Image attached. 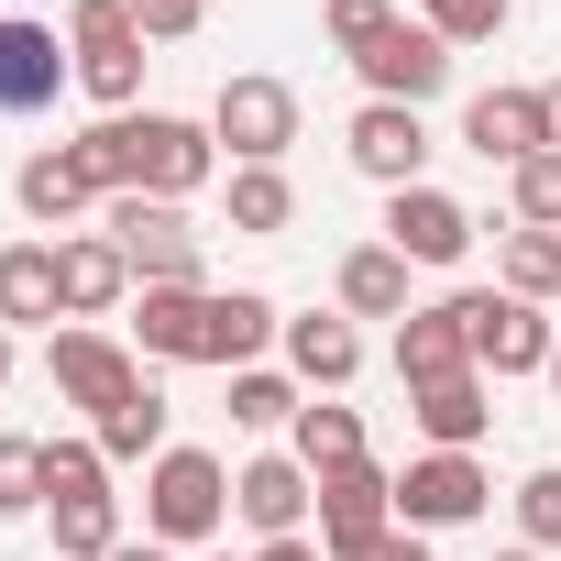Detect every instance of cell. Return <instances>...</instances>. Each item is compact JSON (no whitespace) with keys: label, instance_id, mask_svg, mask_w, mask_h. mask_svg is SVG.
<instances>
[{"label":"cell","instance_id":"f35d334b","mask_svg":"<svg viewBox=\"0 0 561 561\" xmlns=\"http://www.w3.org/2000/svg\"><path fill=\"white\" fill-rule=\"evenodd\" d=\"M331 561H430V539L419 528H375V539H342Z\"/></svg>","mask_w":561,"mask_h":561},{"label":"cell","instance_id":"836d02e7","mask_svg":"<svg viewBox=\"0 0 561 561\" xmlns=\"http://www.w3.org/2000/svg\"><path fill=\"white\" fill-rule=\"evenodd\" d=\"M506 506H517V539H528V550H561V462H539Z\"/></svg>","mask_w":561,"mask_h":561},{"label":"cell","instance_id":"5bb4252c","mask_svg":"<svg viewBox=\"0 0 561 561\" xmlns=\"http://www.w3.org/2000/svg\"><path fill=\"white\" fill-rule=\"evenodd\" d=\"M473 231H484V220H473L451 187H397V198H386V242H397L408 264H462Z\"/></svg>","mask_w":561,"mask_h":561},{"label":"cell","instance_id":"ffe728a7","mask_svg":"<svg viewBox=\"0 0 561 561\" xmlns=\"http://www.w3.org/2000/svg\"><path fill=\"white\" fill-rule=\"evenodd\" d=\"M287 375H298L309 397H342V386L364 375V331H353L342 309H309V320H287Z\"/></svg>","mask_w":561,"mask_h":561},{"label":"cell","instance_id":"4316f807","mask_svg":"<svg viewBox=\"0 0 561 561\" xmlns=\"http://www.w3.org/2000/svg\"><path fill=\"white\" fill-rule=\"evenodd\" d=\"M287 451H298L309 473H342V462H364V419H353L342 397H309L298 430H287Z\"/></svg>","mask_w":561,"mask_h":561},{"label":"cell","instance_id":"bcb514c9","mask_svg":"<svg viewBox=\"0 0 561 561\" xmlns=\"http://www.w3.org/2000/svg\"><path fill=\"white\" fill-rule=\"evenodd\" d=\"M550 386H561V353H550Z\"/></svg>","mask_w":561,"mask_h":561},{"label":"cell","instance_id":"8992f818","mask_svg":"<svg viewBox=\"0 0 561 561\" xmlns=\"http://www.w3.org/2000/svg\"><path fill=\"white\" fill-rule=\"evenodd\" d=\"M484 506H495V473H484L473 451H419V462L397 473V528H419V539L473 528Z\"/></svg>","mask_w":561,"mask_h":561},{"label":"cell","instance_id":"d4e9b609","mask_svg":"<svg viewBox=\"0 0 561 561\" xmlns=\"http://www.w3.org/2000/svg\"><path fill=\"white\" fill-rule=\"evenodd\" d=\"M165 419H176V408H165V397H154V375H144L111 419H89V440H100V462H165V451H176V440H165Z\"/></svg>","mask_w":561,"mask_h":561},{"label":"cell","instance_id":"3957f363","mask_svg":"<svg viewBox=\"0 0 561 561\" xmlns=\"http://www.w3.org/2000/svg\"><path fill=\"white\" fill-rule=\"evenodd\" d=\"M67 56H78V89L100 100V122L144 100V23H133V0H78L67 12Z\"/></svg>","mask_w":561,"mask_h":561},{"label":"cell","instance_id":"ab89813d","mask_svg":"<svg viewBox=\"0 0 561 561\" xmlns=\"http://www.w3.org/2000/svg\"><path fill=\"white\" fill-rule=\"evenodd\" d=\"M253 561H331V550H320V539H264Z\"/></svg>","mask_w":561,"mask_h":561},{"label":"cell","instance_id":"d6a6232c","mask_svg":"<svg viewBox=\"0 0 561 561\" xmlns=\"http://www.w3.org/2000/svg\"><path fill=\"white\" fill-rule=\"evenodd\" d=\"M397 23H408L397 0H320V34H331L342 56H375V45H386Z\"/></svg>","mask_w":561,"mask_h":561},{"label":"cell","instance_id":"4dcf8cb0","mask_svg":"<svg viewBox=\"0 0 561 561\" xmlns=\"http://www.w3.org/2000/svg\"><path fill=\"white\" fill-rule=\"evenodd\" d=\"M298 408H309V397H298L287 375H264V364L231 375V430H298Z\"/></svg>","mask_w":561,"mask_h":561},{"label":"cell","instance_id":"30bf717a","mask_svg":"<svg viewBox=\"0 0 561 561\" xmlns=\"http://www.w3.org/2000/svg\"><path fill=\"white\" fill-rule=\"evenodd\" d=\"M342 154H353V176H375L386 198H397V187H430V122L397 111V100H364L353 133H342Z\"/></svg>","mask_w":561,"mask_h":561},{"label":"cell","instance_id":"d590c367","mask_svg":"<svg viewBox=\"0 0 561 561\" xmlns=\"http://www.w3.org/2000/svg\"><path fill=\"white\" fill-rule=\"evenodd\" d=\"M506 198H517L528 231H561V154H528V165L506 176Z\"/></svg>","mask_w":561,"mask_h":561},{"label":"cell","instance_id":"f1b7e54d","mask_svg":"<svg viewBox=\"0 0 561 561\" xmlns=\"http://www.w3.org/2000/svg\"><path fill=\"white\" fill-rule=\"evenodd\" d=\"M67 154H78V176H89V187H100V209H111V198L133 187V111H111V122H89V133H78Z\"/></svg>","mask_w":561,"mask_h":561},{"label":"cell","instance_id":"5b68a950","mask_svg":"<svg viewBox=\"0 0 561 561\" xmlns=\"http://www.w3.org/2000/svg\"><path fill=\"white\" fill-rule=\"evenodd\" d=\"M462 331H473V364L506 386V375H550V353H561V320H539L528 298H506V287H462Z\"/></svg>","mask_w":561,"mask_h":561},{"label":"cell","instance_id":"7402d4cb","mask_svg":"<svg viewBox=\"0 0 561 561\" xmlns=\"http://www.w3.org/2000/svg\"><path fill=\"white\" fill-rule=\"evenodd\" d=\"M264 342H287V309H275L264 287H220L209 298V375H242Z\"/></svg>","mask_w":561,"mask_h":561},{"label":"cell","instance_id":"277c9868","mask_svg":"<svg viewBox=\"0 0 561 561\" xmlns=\"http://www.w3.org/2000/svg\"><path fill=\"white\" fill-rule=\"evenodd\" d=\"M209 133H220L231 165H287V144H298V89H287V78H264V67H242V78H220Z\"/></svg>","mask_w":561,"mask_h":561},{"label":"cell","instance_id":"44dd1931","mask_svg":"<svg viewBox=\"0 0 561 561\" xmlns=\"http://www.w3.org/2000/svg\"><path fill=\"white\" fill-rule=\"evenodd\" d=\"M408 419L430 451H473L495 430V375H451V386H408Z\"/></svg>","mask_w":561,"mask_h":561},{"label":"cell","instance_id":"2e32d148","mask_svg":"<svg viewBox=\"0 0 561 561\" xmlns=\"http://www.w3.org/2000/svg\"><path fill=\"white\" fill-rule=\"evenodd\" d=\"M451 375H484V364H473L462 298H430V309L397 320V386H451Z\"/></svg>","mask_w":561,"mask_h":561},{"label":"cell","instance_id":"8fae6325","mask_svg":"<svg viewBox=\"0 0 561 561\" xmlns=\"http://www.w3.org/2000/svg\"><path fill=\"white\" fill-rule=\"evenodd\" d=\"M78 78V56L56 45V23H23V12H0V122H34L56 111V89Z\"/></svg>","mask_w":561,"mask_h":561},{"label":"cell","instance_id":"e575fe53","mask_svg":"<svg viewBox=\"0 0 561 561\" xmlns=\"http://www.w3.org/2000/svg\"><path fill=\"white\" fill-rule=\"evenodd\" d=\"M506 12H517V0H430V34L462 56V45H495V34H506Z\"/></svg>","mask_w":561,"mask_h":561},{"label":"cell","instance_id":"83f0119b","mask_svg":"<svg viewBox=\"0 0 561 561\" xmlns=\"http://www.w3.org/2000/svg\"><path fill=\"white\" fill-rule=\"evenodd\" d=\"M287 220H298V187H287V165H231V231L275 242Z\"/></svg>","mask_w":561,"mask_h":561},{"label":"cell","instance_id":"cb8c5ba5","mask_svg":"<svg viewBox=\"0 0 561 561\" xmlns=\"http://www.w3.org/2000/svg\"><path fill=\"white\" fill-rule=\"evenodd\" d=\"M408 253L397 242H353L342 253V320H408Z\"/></svg>","mask_w":561,"mask_h":561},{"label":"cell","instance_id":"60d3db41","mask_svg":"<svg viewBox=\"0 0 561 561\" xmlns=\"http://www.w3.org/2000/svg\"><path fill=\"white\" fill-rule=\"evenodd\" d=\"M111 561H176V550H165V539H122Z\"/></svg>","mask_w":561,"mask_h":561},{"label":"cell","instance_id":"e0dca14e","mask_svg":"<svg viewBox=\"0 0 561 561\" xmlns=\"http://www.w3.org/2000/svg\"><path fill=\"white\" fill-rule=\"evenodd\" d=\"M375 528H397V473L364 451V462L320 473V550H342V539H375Z\"/></svg>","mask_w":561,"mask_h":561},{"label":"cell","instance_id":"9a60e30c","mask_svg":"<svg viewBox=\"0 0 561 561\" xmlns=\"http://www.w3.org/2000/svg\"><path fill=\"white\" fill-rule=\"evenodd\" d=\"M209 298L220 287H144L133 298V353L144 364H209Z\"/></svg>","mask_w":561,"mask_h":561},{"label":"cell","instance_id":"b9f144b4","mask_svg":"<svg viewBox=\"0 0 561 561\" xmlns=\"http://www.w3.org/2000/svg\"><path fill=\"white\" fill-rule=\"evenodd\" d=\"M539 111H550V154H561V78H550V89H539Z\"/></svg>","mask_w":561,"mask_h":561},{"label":"cell","instance_id":"6da1fadb","mask_svg":"<svg viewBox=\"0 0 561 561\" xmlns=\"http://www.w3.org/2000/svg\"><path fill=\"white\" fill-rule=\"evenodd\" d=\"M220 528H231V462H220V451L176 440L165 462H144V539L198 550V539H220Z\"/></svg>","mask_w":561,"mask_h":561},{"label":"cell","instance_id":"484cf974","mask_svg":"<svg viewBox=\"0 0 561 561\" xmlns=\"http://www.w3.org/2000/svg\"><path fill=\"white\" fill-rule=\"evenodd\" d=\"M495 287L528 298V309H550V298H561V231H528V220H517V231L495 242Z\"/></svg>","mask_w":561,"mask_h":561},{"label":"cell","instance_id":"d6986e66","mask_svg":"<svg viewBox=\"0 0 561 561\" xmlns=\"http://www.w3.org/2000/svg\"><path fill=\"white\" fill-rule=\"evenodd\" d=\"M0 331H67L56 242H0Z\"/></svg>","mask_w":561,"mask_h":561},{"label":"cell","instance_id":"f6af8a7d","mask_svg":"<svg viewBox=\"0 0 561 561\" xmlns=\"http://www.w3.org/2000/svg\"><path fill=\"white\" fill-rule=\"evenodd\" d=\"M209 561H253V550H209Z\"/></svg>","mask_w":561,"mask_h":561},{"label":"cell","instance_id":"1f68e13d","mask_svg":"<svg viewBox=\"0 0 561 561\" xmlns=\"http://www.w3.org/2000/svg\"><path fill=\"white\" fill-rule=\"evenodd\" d=\"M78 495H111L100 440H45V506H78Z\"/></svg>","mask_w":561,"mask_h":561},{"label":"cell","instance_id":"52a82bcc","mask_svg":"<svg viewBox=\"0 0 561 561\" xmlns=\"http://www.w3.org/2000/svg\"><path fill=\"white\" fill-rule=\"evenodd\" d=\"M220 176V133L209 122H176V111H133V187H154V198H198Z\"/></svg>","mask_w":561,"mask_h":561},{"label":"cell","instance_id":"7c38bea8","mask_svg":"<svg viewBox=\"0 0 561 561\" xmlns=\"http://www.w3.org/2000/svg\"><path fill=\"white\" fill-rule=\"evenodd\" d=\"M364 67V100H397V111H430L440 89H451V45L430 34V23H397L375 56H353Z\"/></svg>","mask_w":561,"mask_h":561},{"label":"cell","instance_id":"f546056e","mask_svg":"<svg viewBox=\"0 0 561 561\" xmlns=\"http://www.w3.org/2000/svg\"><path fill=\"white\" fill-rule=\"evenodd\" d=\"M56 517V561H111L122 550V495H78V506H45Z\"/></svg>","mask_w":561,"mask_h":561},{"label":"cell","instance_id":"ba28073f","mask_svg":"<svg viewBox=\"0 0 561 561\" xmlns=\"http://www.w3.org/2000/svg\"><path fill=\"white\" fill-rule=\"evenodd\" d=\"M45 375H56V397H67V408L111 419V408L144 386V353H133V342H111V331H89V320H67V331H56V353H45Z\"/></svg>","mask_w":561,"mask_h":561},{"label":"cell","instance_id":"7bdbcfd3","mask_svg":"<svg viewBox=\"0 0 561 561\" xmlns=\"http://www.w3.org/2000/svg\"><path fill=\"white\" fill-rule=\"evenodd\" d=\"M495 561H550V550H528V539H517V550H495Z\"/></svg>","mask_w":561,"mask_h":561},{"label":"cell","instance_id":"ac0fdd59","mask_svg":"<svg viewBox=\"0 0 561 561\" xmlns=\"http://www.w3.org/2000/svg\"><path fill=\"white\" fill-rule=\"evenodd\" d=\"M56 287H67V320H111L133 298V264H122L111 231H67L56 242Z\"/></svg>","mask_w":561,"mask_h":561},{"label":"cell","instance_id":"8d00e7d4","mask_svg":"<svg viewBox=\"0 0 561 561\" xmlns=\"http://www.w3.org/2000/svg\"><path fill=\"white\" fill-rule=\"evenodd\" d=\"M45 506V440H0V517Z\"/></svg>","mask_w":561,"mask_h":561},{"label":"cell","instance_id":"9c48e42d","mask_svg":"<svg viewBox=\"0 0 561 561\" xmlns=\"http://www.w3.org/2000/svg\"><path fill=\"white\" fill-rule=\"evenodd\" d=\"M231 517H242L253 539H309V517H320V473H309L298 451H253V462L231 473Z\"/></svg>","mask_w":561,"mask_h":561},{"label":"cell","instance_id":"ee69618b","mask_svg":"<svg viewBox=\"0 0 561 561\" xmlns=\"http://www.w3.org/2000/svg\"><path fill=\"white\" fill-rule=\"evenodd\" d=\"M0 386H12V331H0Z\"/></svg>","mask_w":561,"mask_h":561},{"label":"cell","instance_id":"4fadbf2b","mask_svg":"<svg viewBox=\"0 0 561 561\" xmlns=\"http://www.w3.org/2000/svg\"><path fill=\"white\" fill-rule=\"evenodd\" d=\"M462 144L484 154V165H528V154H550V111H539V89H473L462 100Z\"/></svg>","mask_w":561,"mask_h":561},{"label":"cell","instance_id":"74e56055","mask_svg":"<svg viewBox=\"0 0 561 561\" xmlns=\"http://www.w3.org/2000/svg\"><path fill=\"white\" fill-rule=\"evenodd\" d=\"M133 23H144V45H187L209 23V0H133Z\"/></svg>","mask_w":561,"mask_h":561},{"label":"cell","instance_id":"603a6c76","mask_svg":"<svg viewBox=\"0 0 561 561\" xmlns=\"http://www.w3.org/2000/svg\"><path fill=\"white\" fill-rule=\"evenodd\" d=\"M12 198H23V220H45L56 242H67V220H78V209H100V187L78 176V154H67V144L23 154V165H12Z\"/></svg>","mask_w":561,"mask_h":561},{"label":"cell","instance_id":"7a4b0ae2","mask_svg":"<svg viewBox=\"0 0 561 561\" xmlns=\"http://www.w3.org/2000/svg\"><path fill=\"white\" fill-rule=\"evenodd\" d=\"M100 231L122 242L133 287H198V231H187V209H176V198H154V187H122V198L100 209Z\"/></svg>","mask_w":561,"mask_h":561}]
</instances>
